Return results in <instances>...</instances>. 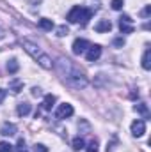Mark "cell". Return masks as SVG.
Instances as JSON below:
<instances>
[{
    "label": "cell",
    "instance_id": "8992f818",
    "mask_svg": "<svg viewBox=\"0 0 151 152\" xmlns=\"http://www.w3.org/2000/svg\"><path fill=\"white\" fill-rule=\"evenodd\" d=\"M144 133H146V122H144L142 118L133 120V122H132V134H133L135 138H141Z\"/></svg>",
    "mask_w": 151,
    "mask_h": 152
},
{
    "label": "cell",
    "instance_id": "f1b7e54d",
    "mask_svg": "<svg viewBox=\"0 0 151 152\" xmlns=\"http://www.w3.org/2000/svg\"><path fill=\"white\" fill-rule=\"evenodd\" d=\"M0 37H2V28H0Z\"/></svg>",
    "mask_w": 151,
    "mask_h": 152
},
{
    "label": "cell",
    "instance_id": "ac0fdd59",
    "mask_svg": "<svg viewBox=\"0 0 151 152\" xmlns=\"http://www.w3.org/2000/svg\"><path fill=\"white\" fill-rule=\"evenodd\" d=\"M133 110H135V112H139V113H142V115H146V117H148V106H146L144 103H139V104H135V106H133Z\"/></svg>",
    "mask_w": 151,
    "mask_h": 152
},
{
    "label": "cell",
    "instance_id": "d4e9b609",
    "mask_svg": "<svg viewBox=\"0 0 151 152\" xmlns=\"http://www.w3.org/2000/svg\"><path fill=\"white\" fill-rule=\"evenodd\" d=\"M34 152H48V149H46L43 143H36V145H34Z\"/></svg>",
    "mask_w": 151,
    "mask_h": 152
},
{
    "label": "cell",
    "instance_id": "277c9868",
    "mask_svg": "<svg viewBox=\"0 0 151 152\" xmlns=\"http://www.w3.org/2000/svg\"><path fill=\"white\" fill-rule=\"evenodd\" d=\"M119 30H121L123 34H132V32L135 30L133 21H132V18H130L128 14H123V16L119 18Z\"/></svg>",
    "mask_w": 151,
    "mask_h": 152
},
{
    "label": "cell",
    "instance_id": "9c48e42d",
    "mask_svg": "<svg viewBox=\"0 0 151 152\" xmlns=\"http://www.w3.org/2000/svg\"><path fill=\"white\" fill-rule=\"evenodd\" d=\"M55 96L53 94H46L44 96V99H43V103H41V108L43 110H46V112H50L52 108H53V104H55Z\"/></svg>",
    "mask_w": 151,
    "mask_h": 152
},
{
    "label": "cell",
    "instance_id": "ffe728a7",
    "mask_svg": "<svg viewBox=\"0 0 151 152\" xmlns=\"http://www.w3.org/2000/svg\"><path fill=\"white\" fill-rule=\"evenodd\" d=\"M0 152H14V149L9 142H0Z\"/></svg>",
    "mask_w": 151,
    "mask_h": 152
},
{
    "label": "cell",
    "instance_id": "603a6c76",
    "mask_svg": "<svg viewBox=\"0 0 151 152\" xmlns=\"http://www.w3.org/2000/svg\"><path fill=\"white\" fill-rule=\"evenodd\" d=\"M57 36H59V37H64V36H68V27H66V25H61V27L57 28Z\"/></svg>",
    "mask_w": 151,
    "mask_h": 152
},
{
    "label": "cell",
    "instance_id": "ba28073f",
    "mask_svg": "<svg viewBox=\"0 0 151 152\" xmlns=\"http://www.w3.org/2000/svg\"><path fill=\"white\" fill-rule=\"evenodd\" d=\"M73 106L70 104V103H64V104H61L59 108H57V112H55V117L57 118H68V117H71L73 115Z\"/></svg>",
    "mask_w": 151,
    "mask_h": 152
},
{
    "label": "cell",
    "instance_id": "5bb4252c",
    "mask_svg": "<svg viewBox=\"0 0 151 152\" xmlns=\"http://www.w3.org/2000/svg\"><path fill=\"white\" fill-rule=\"evenodd\" d=\"M16 113L20 115V117L29 115V113H30V104H29V103H20V104H18V108H16Z\"/></svg>",
    "mask_w": 151,
    "mask_h": 152
},
{
    "label": "cell",
    "instance_id": "e0dca14e",
    "mask_svg": "<svg viewBox=\"0 0 151 152\" xmlns=\"http://www.w3.org/2000/svg\"><path fill=\"white\" fill-rule=\"evenodd\" d=\"M18 69H20L18 60H16V58H11V60L7 62V71H9L11 75H14V73H18Z\"/></svg>",
    "mask_w": 151,
    "mask_h": 152
},
{
    "label": "cell",
    "instance_id": "cb8c5ba5",
    "mask_svg": "<svg viewBox=\"0 0 151 152\" xmlns=\"http://www.w3.org/2000/svg\"><path fill=\"white\" fill-rule=\"evenodd\" d=\"M150 14H151V5H146V7L141 11V16H142V18H150Z\"/></svg>",
    "mask_w": 151,
    "mask_h": 152
},
{
    "label": "cell",
    "instance_id": "9a60e30c",
    "mask_svg": "<svg viewBox=\"0 0 151 152\" xmlns=\"http://www.w3.org/2000/svg\"><path fill=\"white\" fill-rule=\"evenodd\" d=\"M142 67L148 71L151 67V50L150 48H146V51H144V55H142Z\"/></svg>",
    "mask_w": 151,
    "mask_h": 152
},
{
    "label": "cell",
    "instance_id": "83f0119b",
    "mask_svg": "<svg viewBox=\"0 0 151 152\" xmlns=\"http://www.w3.org/2000/svg\"><path fill=\"white\" fill-rule=\"evenodd\" d=\"M39 94H41V88L34 87V88H32V96H39Z\"/></svg>",
    "mask_w": 151,
    "mask_h": 152
},
{
    "label": "cell",
    "instance_id": "30bf717a",
    "mask_svg": "<svg viewBox=\"0 0 151 152\" xmlns=\"http://www.w3.org/2000/svg\"><path fill=\"white\" fill-rule=\"evenodd\" d=\"M110 28H112L110 20H101V21H98L96 27H94V30L100 32V34H103V32H110Z\"/></svg>",
    "mask_w": 151,
    "mask_h": 152
},
{
    "label": "cell",
    "instance_id": "52a82bcc",
    "mask_svg": "<svg viewBox=\"0 0 151 152\" xmlns=\"http://www.w3.org/2000/svg\"><path fill=\"white\" fill-rule=\"evenodd\" d=\"M91 44H89V41L87 39H75V42H73V46H71V50H73V53L75 55H82V53H85L87 51V48H89Z\"/></svg>",
    "mask_w": 151,
    "mask_h": 152
},
{
    "label": "cell",
    "instance_id": "5b68a950",
    "mask_svg": "<svg viewBox=\"0 0 151 152\" xmlns=\"http://www.w3.org/2000/svg\"><path fill=\"white\" fill-rule=\"evenodd\" d=\"M100 57H101V46H100V44H91V46L87 48V51H85L87 62H94V60H98Z\"/></svg>",
    "mask_w": 151,
    "mask_h": 152
},
{
    "label": "cell",
    "instance_id": "7c38bea8",
    "mask_svg": "<svg viewBox=\"0 0 151 152\" xmlns=\"http://www.w3.org/2000/svg\"><path fill=\"white\" fill-rule=\"evenodd\" d=\"M9 90H11L13 94H20V92L23 90V81L18 80V78L11 80V83H9Z\"/></svg>",
    "mask_w": 151,
    "mask_h": 152
},
{
    "label": "cell",
    "instance_id": "44dd1931",
    "mask_svg": "<svg viewBox=\"0 0 151 152\" xmlns=\"http://www.w3.org/2000/svg\"><path fill=\"white\" fill-rule=\"evenodd\" d=\"M87 152H98V140H91L89 145H87Z\"/></svg>",
    "mask_w": 151,
    "mask_h": 152
},
{
    "label": "cell",
    "instance_id": "d6986e66",
    "mask_svg": "<svg viewBox=\"0 0 151 152\" xmlns=\"http://www.w3.org/2000/svg\"><path fill=\"white\" fill-rule=\"evenodd\" d=\"M16 152H29V149H27V145H25V140H23V138H20V140H18V143H16Z\"/></svg>",
    "mask_w": 151,
    "mask_h": 152
},
{
    "label": "cell",
    "instance_id": "4316f807",
    "mask_svg": "<svg viewBox=\"0 0 151 152\" xmlns=\"http://www.w3.org/2000/svg\"><path fill=\"white\" fill-rule=\"evenodd\" d=\"M114 44H115V46H124V39H123V37L115 39V41H114Z\"/></svg>",
    "mask_w": 151,
    "mask_h": 152
},
{
    "label": "cell",
    "instance_id": "3957f363",
    "mask_svg": "<svg viewBox=\"0 0 151 152\" xmlns=\"http://www.w3.org/2000/svg\"><path fill=\"white\" fill-rule=\"evenodd\" d=\"M91 16H93V11L91 9H85V7H73L70 12H68V16H66V20L70 21V23H80L82 27H85L87 25V21L91 20Z\"/></svg>",
    "mask_w": 151,
    "mask_h": 152
},
{
    "label": "cell",
    "instance_id": "484cf974",
    "mask_svg": "<svg viewBox=\"0 0 151 152\" xmlns=\"http://www.w3.org/2000/svg\"><path fill=\"white\" fill-rule=\"evenodd\" d=\"M5 96H7V90H5V88H0V103L5 99Z\"/></svg>",
    "mask_w": 151,
    "mask_h": 152
},
{
    "label": "cell",
    "instance_id": "8fae6325",
    "mask_svg": "<svg viewBox=\"0 0 151 152\" xmlns=\"http://www.w3.org/2000/svg\"><path fill=\"white\" fill-rule=\"evenodd\" d=\"M0 134H4V136H14V134H16V126L5 122V124L0 127Z\"/></svg>",
    "mask_w": 151,
    "mask_h": 152
},
{
    "label": "cell",
    "instance_id": "2e32d148",
    "mask_svg": "<svg viewBox=\"0 0 151 152\" xmlns=\"http://www.w3.org/2000/svg\"><path fill=\"white\" fill-rule=\"evenodd\" d=\"M38 25H39V28H41V30H52V28H53V21H52V20H48V18H41Z\"/></svg>",
    "mask_w": 151,
    "mask_h": 152
},
{
    "label": "cell",
    "instance_id": "7a4b0ae2",
    "mask_svg": "<svg viewBox=\"0 0 151 152\" xmlns=\"http://www.w3.org/2000/svg\"><path fill=\"white\" fill-rule=\"evenodd\" d=\"M20 42H21V46L25 48V51H27L34 60H38V64L43 67V69H52V67H53L52 58L39 48L36 42H32V41H29V39H21Z\"/></svg>",
    "mask_w": 151,
    "mask_h": 152
},
{
    "label": "cell",
    "instance_id": "4fadbf2b",
    "mask_svg": "<svg viewBox=\"0 0 151 152\" xmlns=\"http://www.w3.org/2000/svg\"><path fill=\"white\" fill-rule=\"evenodd\" d=\"M71 147H73V151L75 152H80L82 149H85V142H84V138H82V136H75L73 142H71Z\"/></svg>",
    "mask_w": 151,
    "mask_h": 152
},
{
    "label": "cell",
    "instance_id": "6da1fadb",
    "mask_svg": "<svg viewBox=\"0 0 151 152\" xmlns=\"http://www.w3.org/2000/svg\"><path fill=\"white\" fill-rule=\"evenodd\" d=\"M55 69H57V73L61 75V78L64 80V83L68 87H71V88H84V87H87V76H85V73L76 64H73L71 60L61 57L57 60V64H55Z\"/></svg>",
    "mask_w": 151,
    "mask_h": 152
},
{
    "label": "cell",
    "instance_id": "7402d4cb",
    "mask_svg": "<svg viewBox=\"0 0 151 152\" xmlns=\"http://www.w3.org/2000/svg\"><path fill=\"white\" fill-rule=\"evenodd\" d=\"M123 4H124V0H112V9L114 11H119V9H123Z\"/></svg>",
    "mask_w": 151,
    "mask_h": 152
}]
</instances>
